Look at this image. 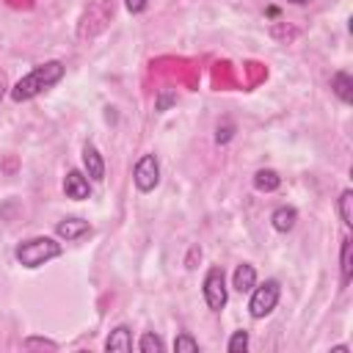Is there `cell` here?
<instances>
[{
	"instance_id": "4fadbf2b",
	"label": "cell",
	"mask_w": 353,
	"mask_h": 353,
	"mask_svg": "<svg viewBox=\"0 0 353 353\" xmlns=\"http://www.w3.org/2000/svg\"><path fill=\"white\" fill-rule=\"evenodd\" d=\"M331 91H334L345 105H350V102H353V77H350L347 72H334V77H331Z\"/></svg>"
},
{
	"instance_id": "8992f818",
	"label": "cell",
	"mask_w": 353,
	"mask_h": 353,
	"mask_svg": "<svg viewBox=\"0 0 353 353\" xmlns=\"http://www.w3.org/2000/svg\"><path fill=\"white\" fill-rule=\"evenodd\" d=\"M132 182L141 193H149L160 185V163L154 154H143L132 168Z\"/></svg>"
},
{
	"instance_id": "ac0fdd59",
	"label": "cell",
	"mask_w": 353,
	"mask_h": 353,
	"mask_svg": "<svg viewBox=\"0 0 353 353\" xmlns=\"http://www.w3.org/2000/svg\"><path fill=\"white\" fill-rule=\"evenodd\" d=\"M245 347H248V331H234L232 339L226 342V350H229V353H240V350H245Z\"/></svg>"
},
{
	"instance_id": "3957f363",
	"label": "cell",
	"mask_w": 353,
	"mask_h": 353,
	"mask_svg": "<svg viewBox=\"0 0 353 353\" xmlns=\"http://www.w3.org/2000/svg\"><path fill=\"white\" fill-rule=\"evenodd\" d=\"M110 17H113V3H110V0H94V3L83 11V17H80L77 36H80V39H94L97 33L105 30V25L110 22Z\"/></svg>"
},
{
	"instance_id": "7a4b0ae2",
	"label": "cell",
	"mask_w": 353,
	"mask_h": 353,
	"mask_svg": "<svg viewBox=\"0 0 353 353\" xmlns=\"http://www.w3.org/2000/svg\"><path fill=\"white\" fill-rule=\"evenodd\" d=\"M61 251H63V248H61L58 240L41 234V237H30V240L19 243L14 254H17L19 265H25V268H39V265H44V262L61 256Z\"/></svg>"
},
{
	"instance_id": "cb8c5ba5",
	"label": "cell",
	"mask_w": 353,
	"mask_h": 353,
	"mask_svg": "<svg viewBox=\"0 0 353 353\" xmlns=\"http://www.w3.org/2000/svg\"><path fill=\"white\" fill-rule=\"evenodd\" d=\"M347 350H350V347H347V345H339V347H334V350H331V353H347Z\"/></svg>"
},
{
	"instance_id": "603a6c76",
	"label": "cell",
	"mask_w": 353,
	"mask_h": 353,
	"mask_svg": "<svg viewBox=\"0 0 353 353\" xmlns=\"http://www.w3.org/2000/svg\"><path fill=\"white\" fill-rule=\"evenodd\" d=\"M171 99H174V97H171V94H165V91H163V94H160V102H157V110H165V108H168V102H171Z\"/></svg>"
},
{
	"instance_id": "5b68a950",
	"label": "cell",
	"mask_w": 353,
	"mask_h": 353,
	"mask_svg": "<svg viewBox=\"0 0 353 353\" xmlns=\"http://www.w3.org/2000/svg\"><path fill=\"white\" fill-rule=\"evenodd\" d=\"M226 298H229V290H226V276H223V268H210L207 276H204V301L212 312H221L226 306Z\"/></svg>"
},
{
	"instance_id": "ffe728a7",
	"label": "cell",
	"mask_w": 353,
	"mask_h": 353,
	"mask_svg": "<svg viewBox=\"0 0 353 353\" xmlns=\"http://www.w3.org/2000/svg\"><path fill=\"white\" fill-rule=\"evenodd\" d=\"M25 347H50V350H55L58 345H55L52 339H41V336H30V339H25Z\"/></svg>"
},
{
	"instance_id": "9a60e30c",
	"label": "cell",
	"mask_w": 353,
	"mask_h": 353,
	"mask_svg": "<svg viewBox=\"0 0 353 353\" xmlns=\"http://www.w3.org/2000/svg\"><path fill=\"white\" fill-rule=\"evenodd\" d=\"M350 248H353V240L345 237L342 240V256H339V268H342V284L347 287L350 279H353V262H350Z\"/></svg>"
},
{
	"instance_id": "277c9868",
	"label": "cell",
	"mask_w": 353,
	"mask_h": 353,
	"mask_svg": "<svg viewBox=\"0 0 353 353\" xmlns=\"http://www.w3.org/2000/svg\"><path fill=\"white\" fill-rule=\"evenodd\" d=\"M279 295H281V284H279L276 279H268V281L259 284V287L254 284V292H251V301H248V312H251V317H254V320L268 317V314L276 309Z\"/></svg>"
},
{
	"instance_id": "30bf717a",
	"label": "cell",
	"mask_w": 353,
	"mask_h": 353,
	"mask_svg": "<svg viewBox=\"0 0 353 353\" xmlns=\"http://www.w3.org/2000/svg\"><path fill=\"white\" fill-rule=\"evenodd\" d=\"M105 350H119V353H130L132 350V331L127 325H116L110 331V336L105 339Z\"/></svg>"
},
{
	"instance_id": "6da1fadb",
	"label": "cell",
	"mask_w": 353,
	"mask_h": 353,
	"mask_svg": "<svg viewBox=\"0 0 353 353\" xmlns=\"http://www.w3.org/2000/svg\"><path fill=\"white\" fill-rule=\"evenodd\" d=\"M63 72H66V66L61 61H47V63L33 66L22 80H17V85L11 88V99L14 102H28V99L39 97L41 91L52 88L63 77Z\"/></svg>"
},
{
	"instance_id": "ba28073f",
	"label": "cell",
	"mask_w": 353,
	"mask_h": 353,
	"mask_svg": "<svg viewBox=\"0 0 353 353\" xmlns=\"http://www.w3.org/2000/svg\"><path fill=\"white\" fill-rule=\"evenodd\" d=\"M83 168H85V176L94 179V182H99L105 176V160H102V154L97 152L94 143L83 146Z\"/></svg>"
},
{
	"instance_id": "7c38bea8",
	"label": "cell",
	"mask_w": 353,
	"mask_h": 353,
	"mask_svg": "<svg viewBox=\"0 0 353 353\" xmlns=\"http://www.w3.org/2000/svg\"><path fill=\"white\" fill-rule=\"evenodd\" d=\"M254 284H256V270H254V265H248V262L237 265V268H234V276H232V287H234L237 292H251Z\"/></svg>"
},
{
	"instance_id": "44dd1931",
	"label": "cell",
	"mask_w": 353,
	"mask_h": 353,
	"mask_svg": "<svg viewBox=\"0 0 353 353\" xmlns=\"http://www.w3.org/2000/svg\"><path fill=\"white\" fill-rule=\"evenodd\" d=\"M124 6H127L130 14H141V11H146L149 0H124Z\"/></svg>"
},
{
	"instance_id": "d6986e66",
	"label": "cell",
	"mask_w": 353,
	"mask_h": 353,
	"mask_svg": "<svg viewBox=\"0 0 353 353\" xmlns=\"http://www.w3.org/2000/svg\"><path fill=\"white\" fill-rule=\"evenodd\" d=\"M174 350H176V353H182V350L196 353V350H199V342H196L190 334H176V339H174Z\"/></svg>"
},
{
	"instance_id": "d4e9b609",
	"label": "cell",
	"mask_w": 353,
	"mask_h": 353,
	"mask_svg": "<svg viewBox=\"0 0 353 353\" xmlns=\"http://www.w3.org/2000/svg\"><path fill=\"white\" fill-rule=\"evenodd\" d=\"M290 3H295V6H306V3H312V0H290Z\"/></svg>"
},
{
	"instance_id": "e0dca14e",
	"label": "cell",
	"mask_w": 353,
	"mask_h": 353,
	"mask_svg": "<svg viewBox=\"0 0 353 353\" xmlns=\"http://www.w3.org/2000/svg\"><path fill=\"white\" fill-rule=\"evenodd\" d=\"M350 204H353V190H342L336 210H339V218H342V223H345V226H350V223H353V212H350Z\"/></svg>"
},
{
	"instance_id": "2e32d148",
	"label": "cell",
	"mask_w": 353,
	"mask_h": 353,
	"mask_svg": "<svg viewBox=\"0 0 353 353\" xmlns=\"http://www.w3.org/2000/svg\"><path fill=\"white\" fill-rule=\"evenodd\" d=\"M138 350H141V353H163L165 345H163V339H160L157 334L146 331V334L141 336V342H138Z\"/></svg>"
},
{
	"instance_id": "9c48e42d",
	"label": "cell",
	"mask_w": 353,
	"mask_h": 353,
	"mask_svg": "<svg viewBox=\"0 0 353 353\" xmlns=\"http://www.w3.org/2000/svg\"><path fill=\"white\" fill-rule=\"evenodd\" d=\"M88 232H91V226H88V221H83V218H63V221L55 223V234H58L61 240H77V237H83V234H88Z\"/></svg>"
},
{
	"instance_id": "5bb4252c",
	"label": "cell",
	"mask_w": 353,
	"mask_h": 353,
	"mask_svg": "<svg viewBox=\"0 0 353 353\" xmlns=\"http://www.w3.org/2000/svg\"><path fill=\"white\" fill-rule=\"evenodd\" d=\"M279 185H281V176L273 168H259L254 174V188L259 193H273V190H279Z\"/></svg>"
},
{
	"instance_id": "7402d4cb",
	"label": "cell",
	"mask_w": 353,
	"mask_h": 353,
	"mask_svg": "<svg viewBox=\"0 0 353 353\" xmlns=\"http://www.w3.org/2000/svg\"><path fill=\"white\" fill-rule=\"evenodd\" d=\"M232 132H234V127H232V124H223V127H218L215 141H218V143H226V141L232 138Z\"/></svg>"
},
{
	"instance_id": "52a82bcc",
	"label": "cell",
	"mask_w": 353,
	"mask_h": 353,
	"mask_svg": "<svg viewBox=\"0 0 353 353\" xmlns=\"http://www.w3.org/2000/svg\"><path fill=\"white\" fill-rule=\"evenodd\" d=\"M63 193H66V199H74V201H83V199H88L91 196V185H88V176L83 174V171H69L66 176H63Z\"/></svg>"
},
{
	"instance_id": "8fae6325",
	"label": "cell",
	"mask_w": 353,
	"mask_h": 353,
	"mask_svg": "<svg viewBox=\"0 0 353 353\" xmlns=\"http://www.w3.org/2000/svg\"><path fill=\"white\" fill-rule=\"evenodd\" d=\"M295 221H298V210H295V207H287V204H284V207H276V210H273V215H270L273 229H276V232H281V234L292 232Z\"/></svg>"
}]
</instances>
